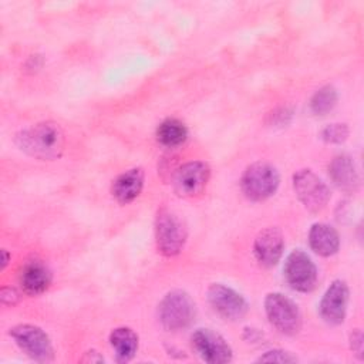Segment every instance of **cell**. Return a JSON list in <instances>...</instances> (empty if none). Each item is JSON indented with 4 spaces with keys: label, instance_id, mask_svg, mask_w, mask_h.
Listing matches in <instances>:
<instances>
[{
    "label": "cell",
    "instance_id": "6da1fadb",
    "mask_svg": "<svg viewBox=\"0 0 364 364\" xmlns=\"http://www.w3.org/2000/svg\"><path fill=\"white\" fill-rule=\"evenodd\" d=\"M14 144L36 159L50 161L61 155L65 136L57 122L44 121L18 131L14 136Z\"/></svg>",
    "mask_w": 364,
    "mask_h": 364
},
{
    "label": "cell",
    "instance_id": "7a4b0ae2",
    "mask_svg": "<svg viewBox=\"0 0 364 364\" xmlns=\"http://www.w3.org/2000/svg\"><path fill=\"white\" fill-rule=\"evenodd\" d=\"M279 182L280 178L276 168L267 162L259 161L245 169L240 178V188L247 199L260 202L276 192Z\"/></svg>",
    "mask_w": 364,
    "mask_h": 364
},
{
    "label": "cell",
    "instance_id": "3957f363",
    "mask_svg": "<svg viewBox=\"0 0 364 364\" xmlns=\"http://www.w3.org/2000/svg\"><path fill=\"white\" fill-rule=\"evenodd\" d=\"M195 301L183 290L166 293L158 304V317L166 330H181L191 324L195 317Z\"/></svg>",
    "mask_w": 364,
    "mask_h": 364
},
{
    "label": "cell",
    "instance_id": "277c9868",
    "mask_svg": "<svg viewBox=\"0 0 364 364\" xmlns=\"http://www.w3.org/2000/svg\"><path fill=\"white\" fill-rule=\"evenodd\" d=\"M156 247L164 256L178 255L186 240V229L182 220L169 209H161L155 219Z\"/></svg>",
    "mask_w": 364,
    "mask_h": 364
},
{
    "label": "cell",
    "instance_id": "5b68a950",
    "mask_svg": "<svg viewBox=\"0 0 364 364\" xmlns=\"http://www.w3.org/2000/svg\"><path fill=\"white\" fill-rule=\"evenodd\" d=\"M264 311L270 324L280 333L293 336L301 327L297 304L282 293H269L264 299Z\"/></svg>",
    "mask_w": 364,
    "mask_h": 364
},
{
    "label": "cell",
    "instance_id": "8992f818",
    "mask_svg": "<svg viewBox=\"0 0 364 364\" xmlns=\"http://www.w3.org/2000/svg\"><path fill=\"white\" fill-rule=\"evenodd\" d=\"M10 336L31 360L38 363H48L54 358L53 344L48 336L37 326L18 324L10 328Z\"/></svg>",
    "mask_w": 364,
    "mask_h": 364
},
{
    "label": "cell",
    "instance_id": "52a82bcc",
    "mask_svg": "<svg viewBox=\"0 0 364 364\" xmlns=\"http://www.w3.org/2000/svg\"><path fill=\"white\" fill-rule=\"evenodd\" d=\"M293 188L299 200L310 212H320L328 203L330 191L311 169L297 171L293 175Z\"/></svg>",
    "mask_w": 364,
    "mask_h": 364
},
{
    "label": "cell",
    "instance_id": "ba28073f",
    "mask_svg": "<svg viewBox=\"0 0 364 364\" xmlns=\"http://www.w3.org/2000/svg\"><path fill=\"white\" fill-rule=\"evenodd\" d=\"M284 279L289 286L297 291L309 293L317 283V267L307 253L297 249L293 250L284 262Z\"/></svg>",
    "mask_w": 364,
    "mask_h": 364
},
{
    "label": "cell",
    "instance_id": "9c48e42d",
    "mask_svg": "<svg viewBox=\"0 0 364 364\" xmlns=\"http://www.w3.org/2000/svg\"><path fill=\"white\" fill-rule=\"evenodd\" d=\"M192 347L206 363L225 364L232 360V348L226 340L210 328H198L192 337Z\"/></svg>",
    "mask_w": 364,
    "mask_h": 364
},
{
    "label": "cell",
    "instance_id": "30bf717a",
    "mask_svg": "<svg viewBox=\"0 0 364 364\" xmlns=\"http://www.w3.org/2000/svg\"><path fill=\"white\" fill-rule=\"evenodd\" d=\"M208 301L212 309L226 320H239L247 311L245 297L222 283H213L209 286Z\"/></svg>",
    "mask_w": 364,
    "mask_h": 364
},
{
    "label": "cell",
    "instance_id": "8fae6325",
    "mask_svg": "<svg viewBox=\"0 0 364 364\" xmlns=\"http://www.w3.org/2000/svg\"><path fill=\"white\" fill-rule=\"evenodd\" d=\"M210 169L208 164L202 161H191L183 164L173 175V188L181 196H198L200 195L209 181Z\"/></svg>",
    "mask_w": 364,
    "mask_h": 364
},
{
    "label": "cell",
    "instance_id": "7c38bea8",
    "mask_svg": "<svg viewBox=\"0 0 364 364\" xmlns=\"http://www.w3.org/2000/svg\"><path fill=\"white\" fill-rule=\"evenodd\" d=\"M348 286L344 280H334L323 294L318 306V311L321 318L331 324H341L346 318L347 304H348Z\"/></svg>",
    "mask_w": 364,
    "mask_h": 364
},
{
    "label": "cell",
    "instance_id": "4fadbf2b",
    "mask_svg": "<svg viewBox=\"0 0 364 364\" xmlns=\"http://www.w3.org/2000/svg\"><path fill=\"white\" fill-rule=\"evenodd\" d=\"M284 250V239L277 228H266L259 232L253 243V253L256 260L264 266H274Z\"/></svg>",
    "mask_w": 364,
    "mask_h": 364
},
{
    "label": "cell",
    "instance_id": "5bb4252c",
    "mask_svg": "<svg viewBox=\"0 0 364 364\" xmlns=\"http://www.w3.org/2000/svg\"><path fill=\"white\" fill-rule=\"evenodd\" d=\"M331 182L344 192H355L360 186V175L354 159L347 154L334 156L328 165Z\"/></svg>",
    "mask_w": 364,
    "mask_h": 364
},
{
    "label": "cell",
    "instance_id": "9a60e30c",
    "mask_svg": "<svg viewBox=\"0 0 364 364\" xmlns=\"http://www.w3.org/2000/svg\"><path fill=\"white\" fill-rule=\"evenodd\" d=\"M20 284L23 291L30 296L41 294L51 284V272L41 260H30L20 272Z\"/></svg>",
    "mask_w": 364,
    "mask_h": 364
},
{
    "label": "cell",
    "instance_id": "2e32d148",
    "mask_svg": "<svg viewBox=\"0 0 364 364\" xmlns=\"http://www.w3.org/2000/svg\"><path fill=\"white\" fill-rule=\"evenodd\" d=\"M144 186V171L132 168L121 173L112 183V196L122 205L136 199Z\"/></svg>",
    "mask_w": 364,
    "mask_h": 364
},
{
    "label": "cell",
    "instance_id": "e0dca14e",
    "mask_svg": "<svg viewBox=\"0 0 364 364\" xmlns=\"http://www.w3.org/2000/svg\"><path fill=\"white\" fill-rule=\"evenodd\" d=\"M309 245L320 256L328 257L337 253L340 236L337 230L327 223H314L309 230Z\"/></svg>",
    "mask_w": 364,
    "mask_h": 364
},
{
    "label": "cell",
    "instance_id": "ac0fdd59",
    "mask_svg": "<svg viewBox=\"0 0 364 364\" xmlns=\"http://www.w3.org/2000/svg\"><path fill=\"white\" fill-rule=\"evenodd\" d=\"M111 347L118 363H128L138 350V336L129 327H118L109 334Z\"/></svg>",
    "mask_w": 364,
    "mask_h": 364
},
{
    "label": "cell",
    "instance_id": "d6986e66",
    "mask_svg": "<svg viewBox=\"0 0 364 364\" xmlns=\"http://www.w3.org/2000/svg\"><path fill=\"white\" fill-rule=\"evenodd\" d=\"M188 136V129L185 124L176 118H168L159 124L156 128V139L161 145L173 148L185 142Z\"/></svg>",
    "mask_w": 364,
    "mask_h": 364
},
{
    "label": "cell",
    "instance_id": "ffe728a7",
    "mask_svg": "<svg viewBox=\"0 0 364 364\" xmlns=\"http://www.w3.org/2000/svg\"><path fill=\"white\" fill-rule=\"evenodd\" d=\"M337 100L338 95L336 88L333 85H324L313 94L310 100V109L314 115H326L336 107Z\"/></svg>",
    "mask_w": 364,
    "mask_h": 364
},
{
    "label": "cell",
    "instance_id": "44dd1931",
    "mask_svg": "<svg viewBox=\"0 0 364 364\" xmlns=\"http://www.w3.org/2000/svg\"><path fill=\"white\" fill-rule=\"evenodd\" d=\"M321 139L327 144H341L348 136V127L341 122H334L326 125L321 132Z\"/></svg>",
    "mask_w": 364,
    "mask_h": 364
},
{
    "label": "cell",
    "instance_id": "7402d4cb",
    "mask_svg": "<svg viewBox=\"0 0 364 364\" xmlns=\"http://www.w3.org/2000/svg\"><path fill=\"white\" fill-rule=\"evenodd\" d=\"M259 363H296L297 358L283 350H270L257 358Z\"/></svg>",
    "mask_w": 364,
    "mask_h": 364
},
{
    "label": "cell",
    "instance_id": "603a6c76",
    "mask_svg": "<svg viewBox=\"0 0 364 364\" xmlns=\"http://www.w3.org/2000/svg\"><path fill=\"white\" fill-rule=\"evenodd\" d=\"M350 347L353 350V353L361 358L363 357V333L361 330L355 328L351 334H350Z\"/></svg>",
    "mask_w": 364,
    "mask_h": 364
},
{
    "label": "cell",
    "instance_id": "cb8c5ba5",
    "mask_svg": "<svg viewBox=\"0 0 364 364\" xmlns=\"http://www.w3.org/2000/svg\"><path fill=\"white\" fill-rule=\"evenodd\" d=\"M291 115H293L291 109H289V108H279L277 111L270 114V118H272L270 124H273V125H284V124H287L290 121Z\"/></svg>",
    "mask_w": 364,
    "mask_h": 364
},
{
    "label": "cell",
    "instance_id": "d4e9b609",
    "mask_svg": "<svg viewBox=\"0 0 364 364\" xmlns=\"http://www.w3.org/2000/svg\"><path fill=\"white\" fill-rule=\"evenodd\" d=\"M0 297H1V303L7 306H13L18 301V293L13 287H3Z\"/></svg>",
    "mask_w": 364,
    "mask_h": 364
},
{
    "label": "cell",
    "instance_id": "484cf974",
    "mask_svg": "<svg viewBox=\"0 0 364 364\" xmlns=\"http://www.w3.org/2000/svg\"><path fill=\"white\" fill-rule=\"evenodd\" d=\"M1 255H3V259H1V269H4L6 264L9 263V253H7L6 249H3V250H1Z\"/></svg>",
    "mask_w": 364,
    "mask_h": 364
}]
</instances>
